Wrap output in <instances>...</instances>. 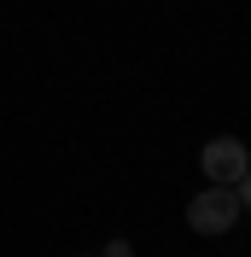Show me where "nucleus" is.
<instances>
[{
    "label": "nucleus",
    "mask_w": 251,
    "mask_h": 257,
    "mask_svg": "<svg viewBox=\"0 0 251 257\" xmlns=\"http://www.w3.org/2000/svg\"><path fill=\"white\" fill-rule=\"evenodd\" d=\"M234 216H239L234 187H204V193L187 199V228H193V234H228Z\"/></svg>",
    "instance_id": "nucleus-1"
},
{
    "label": "nucleus",
    "mask_w": 251,
    "mask_h": 257,
    "mask_svg": "<svg viewBox=\"0 0 251 257\" xmlns=\"http://www.w3.org/2000/svg\"><path fill=\"white\" fill-rule=\"evenodd\" d=\"M199 164H204V176H210V187H239V176L251 170V152L234 135H216V141L199 152Z\"/></svg>",
    "instance_id": "nucleus-2"
},
{
    "label": "nucleus",
    "mask_w": 251,
    "mask_h": 257,
    "mask_svg": "<svg viewBox=\"0 0 251 257\" xmlns=\"http://www.w3.org/2000/svg\"><path fill=\"white\" fill-rule=\"evenodd\" d=\"M234 199H239V210L251 205V170H245V176H239V187H234Z\"/></svg>",
    "instance_id": "nucleus-3"
},
{
    "label": "nucleus",
    "mask_w": 251,
    "mask_h": 257,
    "mask_svg": "<svg viewBox=\"0 0 251 257\" xmlns=\"http://www.w3.org/2000/svg\"><path fill=\"white\" fill-rule=\"evenodd\" d=\"M99 257H129V240H111V245H105Z\"/></svg>",
    "instance_id": "nucleus-4"
},
{
    "label": "nucleus",
    "mask_w": 251,
    "mask_h": 257,
    "mask_svg": "<svg viewBox=\"0 0 251 257\" xmlns=\"http://www.w3.org/2000/svg\"><path fill=\"white\" fill-rule=\"evenodd\" d=\"M88 257H94V251H88Z\"/></svg>",
    "instance_id": "nucleus-5"
}]
</instances>
